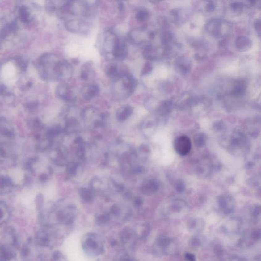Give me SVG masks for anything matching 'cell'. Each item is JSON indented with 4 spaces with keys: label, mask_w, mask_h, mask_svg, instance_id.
<instances>
[{
    "label": "cell",
    "mask_w": 261,
    "mask_h": 261,
    "mask_svg": "<svg viewBox=\"0 0 261 261\" xmlns=\"http://www.w3.org/2000/svg\"><path fill=\"white\" fill-rule=\"evenodd\" d=\"M232 26L229 22L218 19L209 21L206 26V30L215 37L225 36L230 33Z\"/></svg>",
    "instance_id": "6da1fadb"
},
{
    "label": "cell",
    "mask_w": 261,
    "mask_h": 261,
    "mask_svg": "<svg viewBox=\"0 0 261 261\" xmlns=\"http://www.w3.org/2000/svg\"><path fill=\"white\" fill-rule=\"evenodd\" d=\"M96 234L91 233L84 237L83 247L85 251L95 255H99L104 252L103 245L98 241Z\"/></svg>",
    "instance_id": "7a4b0ae2"
},
{
    "label": "cell",
    "mask_w": 261,
    "mask_h": 261,
    "mask_svg": "<svg viewBox=\"0 0 261 261\" xmlns=\"http://www.w3.org/2000/svg\"><path fill=\"white\" fill-rule=\"evenodd\" d=\"M174 145L177 153L180 156H185L188 155L191 150V140L187 136H179L175 139Z\"/></svg>",
    "instance_id": "3957f363"
},
{
    "label": "cell",
    "mask_w": 261,
    "mask_h": 261,
    "mask_svg": "<svg viewBox=\"0 0 261 261\" xmlns=\"http://www.w3.org/2000/svg\"><path fill=\"white\" fill-rule=\"evenodd\" d=\"M112 55L115 59L123 60L128 54L127 44L124 40L117 36L114 47L112 51Z\"/></svg>",
    "instance_id": "277c9868"
},
{
    "label": "cell",
    "mask_w": 261,
    "mask_h": 261,
    "mask_svg": "<svg viewBox=\"0 0 261 261\" xmlns=\"http://www.w3.org/2000/svg\"><path fill=\"white\" fill-rule=\"evenodd\" d=\"M218 206L220 211L224 214H229L233 211L235 207V201L229 196H220L218 200Z\"/></svg>",
    "instance_id": "5b68a950"
},
{
    "label": "cell",
    "mask_w": 261,
    "mask_h": 261,
    "mask_svg": "<svg viewBox=\"0 0 261 261\" xmlns=\"http://www.w3.org/2000/svg\"><path fill=\"white\" fill-rule=\"evenodd\" d=\"M171 241L169 238L164 235H161L157 239L155 252L158 254H167L170 250Z\"/></svg>",
    "instance_id": "8992f818"
},
{
    "label": "cell",
    "mask_w": 261,
    "mask_h": 261,
    "mask_svg": "<svg viewBox=\"0 0 261 261\" xmlns=\"http://www.w3.org/2000/svg\"><path fill=\"white\" fill-rule=\"evenodd\" d=\"M57 95L63 101L68 102H73L76 100V98L70 86L66 84H62L57 88Z\"/></svg>",
    "instance_id": "52a82bcc"
},
{
    "label": "cell",
    "mask_w": 261,
    "mask_h": 261,
    "mask_svg": "<svg viewBox=\"0 0 261 261\" xmlns=\"http://www.w3.org/2000/svg\"><path fill=\"white\" fill-rule=\"evenodd\" d=\"M160 184L156 179H149L143 183L141 187L142 192L143 194L149 196L159 189Z\"/></svg>",
    "instance_id": "ba28073f"
},
{
    "label": "cell",
    "mask_w": 261,
    "mask_h": 261,
    "mask_svg": "<svg viewBox=\"0 0 261 261\" xmlns=\"http://www.w3.org/2000/svg\"><path fill=\"white\" fill-rule=\"evenodd\" d=\"M133 109L130 105H125L118 110L116 114L117 120L123 121L127 120L133 113Z\"/></svg>",
    "instance_id": "9c48e42d"
},
{
    "label": "cell",
    "mask_w": 261,
    "mask_h": 261,
    "mask_svg": "<svg viewBox=\"0 0 261 261\" xmlns=\"http://www.w3.org/2000/svg\"><path fill=\"white\" fill-rule=\"evenodd\" d=\"M99 88L96 85H91L88 86L83 92V97L86 100L92 99L99 94Z\"/></svg>",
    "instance_id": "30bf717a"
},
{
    "label": "cell",
    "mask_w": 261,
    "mask_h": 261,
    "mask_svg": "<svg viewBox=\"0 0 261 261\" xmlns=\"http://www.w3.org/2000/svg\"><path fill=\"white\" fill-rule=\"evenodd\" d=\"M57 218L60 222L65 225H69L73 221L74 216L72 214V213L67 211H60L58 213Z\"/></svg>",
    "instance_id": "8fae6325"
},
{
    "label": "cell",
    "mask_w": 261,
    "mask_h": 261,
    "mask_svg": "<svg viewBox=\"0 0 261 261\" xmlns=\"http://www.w3.org/2000/svg\"><path fill=\"white\" fill-rule=\"evenodd\" d=\"M188 228L191 232L197 233L201 231L204 227V222L200 219L191 220L188 225Z\"/></svg>",
    "instance_id": "7c38bea8"
},
{
    "label": "cell",
    "mask_w": 261,
    "mask_h": 261,
    "mask_svg": "<svg viewBox=\"0 0 261 261\" xmlns=\"http://www.w3.org/2000/svg\"><path fill=\"white\" fill-rule=\"evenodd\" d=\"M236 47L240 51L248 49L251 45V41L249 38L245 36H239L237 38L236 41Z\"/></svg>",
    "instance_id": "4fadbf2b"
},
{
    "label": "cell",
    "mask_w": 261,
    "mask_h": 261,
    "mask_svg": "<svg viewBox=\"0 0 261 261\" xmlns=\"http://www.w3.org/2000/svg\"><path fill=\"white\" fill-rule=\"evenodd\" d=\"M79 195L84 201L90 203L94 200V193L91 190L86 188H81L79 190Z\"/></svg>",
    "instance_id": "5bb4252c"
},
{
    "label": "cell",
    "mask_w": 261,
    "mask_h": 261,
    "mask_svg": "<svg viewBox=\"0 0 261 261\" xmlns=\"http://www.w3.org/2000/svg\"><path fill=\"white\" fill-rule=\"evenodd\" d=\"M79 125V121L75 118L72 117L67 119L66 122L65 131H76Z\"/></svg>",
    "instance_id": "9a60e30c"
},
{
    "label": "cell",
    "mask_w": 261,
    "mask_h": 261,
    "mask_svg": "<svg viewBox=\"0 0 261 261\" xmlns=\"http://www.w3.org/2000/svg\"><path fill=\"white\" fill-rule=\"evenodd\" d=\"M65 28L69 32L77 33L80 30V23L77 21H67L65 23Z\"/></svg>",
    "instance_id": "2e32d148"
},
{
    "label": "cell",
    "mask_w": 261,
    "mask_h": 261,
    "mask_svg": "<svg viewBox=\"0 0 261 261\" xmlns=\"http://www.w3.org/2000/svg\"><path fill=\"white\" fill-rule=\"evenodd\" d=\"M135 18L139 22H145L149 19V13L146 10L142 9L136 12Z\"/></svg>",
    "instance_id": "e0dca14e"
},
{
    "label": "cell",
    "mask_w": 261,
    "mask_h": 261,
    "mask_svg": "<svg viewBox=\"0 0 261 261\" xmlns=\"http://www.w3.org/2000/svg\"><path fill=\"white\" fill-rule=\"evenodd\" d=\"M133 232L132 231L131 229H124V230L122 231V232L120 234V239H121V242L123 244H125L127 243V242H128V240L131 239L132 235H133Z\"/></svg>",
    "instance_id": "ac0fdd59"
},
{
    "label": "cell",
    "mask_w": 261,
    "mask_h": 261,
    "mask_svg": "<svg viewBox=\"0 0 261 261\" xmlns=\"http://www.w3.org/2000/svg\"><path fill=\"white\" fill-rule=\"evenodd\" d=\"M118 72V69L116 66L114 64H112L107 69L106 75L108 77L112 78L114 79L120 75V74Z\"/></svg>",
    "instance_id": "d6986e66"
},
{
    "label": "cell",
    "mask_w": 261,
    "mask_h": 261,
    "mask_svg": "<svg viewBox=\"0 0 261 261\" xmlns=\"http://www.w3.org/2000/svg\"><path fill=\"white\" fill-rule=\"evenodd\" d=\"M78 166L79 164L78 163H69L66 166V171L69 175H75L77 171Z\"/></svg>",
    "instance_id": "ffe728a7"
},
{
    "label": "cell",
    "mask_w": 261,
    "mask_h": 261,
    "mask_svg": "<svg viewBox=\"0 0 261 261\" xmlns=\"http://www.w3.org/2000/svg\"><path fill=\"white\" fill-rule=\"evenodd\" d=\"M109 220V216L106 214H98L95 216V221L98 225H104Z\"/></svg>",
    "instance_id": "44dd1931"
},
{
    "label": "cell",
    "mask_w": 261,
    "mask_h": 261,
    "mask_svg": "<svg viewBox=\"0 0 261 261\" xmlns=\"http://www.w3.org/2000/svg\"><path fill=\"white\" fill-rule=\"evenodd\" d=\"M175 188L178 192H183L185 189V186L182 181H178L175 184Z\"/></svg>",
    "instance_id": "7402d4cb"
},
{
    "label": "cell",
    "mask_w": 261,
    "mask_h": 261,
    "mask_svg": "<svg viewBox=\"0 0 261 261\" xmlns=\"http://www.w3.org/2000/svg\"><path fill=\"white\" fill-rule=\"evenodd\" d=\"M82 144H80L77 150V156L79 159H83L85 156V149Z\"/></svg>",
    "instance_id": "603a6c76"
},
{
    "label": "cell",
    "mask_w": 261,
    "mask_h": 261,
    "mask_svg": "<svg viewBox=\"0 0 261 261\" xmlns=\"http://www.w3.org/2000/svg\"><path fill=\"white\" fill-rule=\"evenodd\" d=\"M172 39V34L168 31L163 32L162 34V40L164 42L170 40Z\"/></svg>",
    "instance_id": "cb8c5ba5"
},
{
    "label": "cell",
    "mask_w": 261,
    "mask_h": 261,
    "mask_svg": "<svg viewBox=\"0 0 261 261\" xmlns=\"http://www.w3.org/2000/svg\"><path fill=\"white\" fill-rule=\"evenodd\" d=\"M254 28L255 31L258 33L259 34H261V23L260 19H257L254 22Z\"/></svg>",
    "instance_id": "d4e9b609"
},
{
    "label": "cell",
    "mask_w": 261,
    "mask_h": 261,
    "mask_svg": "<svg viewBox=\"0 0 261 261\" xmlns=\"http://www.w3.org/2000/svg\"><path fill=\"white\" fill-rule=\"evenodd\" d=\"M152 65L149 63H146L143 70L142 71V75H145L149 73L152 70Z\"/></svg>",
    "instance_id": "484cf974"
},
{
    "label": "cell",
    "mask_w": 261,
    "mask_h": 261,
    "mask_svg": "<svg viewBox=\"0 0 261 261\" xmlns=\"http://www.w3.org/2000/svg\"><path fill=\"white\" fill-rule=\"evenodd\" d=\"M120 208L118 207L116 204H113L111 207V213L115 216H118L120 214Z\"/></svg>",
    "instance_id": "4316f807"
},
{
    "label": "cell",
    "mask_w": 261,
    "mask_h": 261,
    "mask_svg": "<svg viewBox=\"0 0 261 261\" xmlns=\"http://www.w3.org/2000/svg\"><path fill=\"white\" fill-rule=\"evenodd\" d=\"M215 9V5L214 3H213L212 1L209 2L206 6V11L207 12H213L214 11Z\"/></svg>",
    "instance_id": "83f0119b"
},
{
    "label": "cell",
    "mask_w": 261,
    "mask_h": 261,
    "mask_svg": "<svg viewBox=\"0 0 261 261\" xmlns=\"http://www.w3.org/2000/svg\"><path fill=\"white\" fill-rule=\"evenodd\" d=\"M243 4L242 3H239V2H235V3H232L230 5V7L233 9H241L243 7Z\"/></svg>",
    "instance_id": "f1b7e54d"
},
{
    "label": "cell",
    "mask_w": 261,
    "mask_h": 261,
    "mask_svg": "<svg viewBox=\"0 0 261 261\" xmlns=\"http://www.w3.org/2000/svg\"><path fill=\"white\" fill-rule=\"evenodd\" d=\"M185 258L187 260H189V261H193L196 260V258H195L194 255H193L192 254H191V253H189V252L186 253L185 255Z\"/></svg>",
    "instance_id": "f546056e"
},
{
    "label": "cell",
    "mask_w": 261,
    "mask_h": 261,
    "mask_svg": "<svg viewBox=\"0 0 261 261\" xmlns=\"http://www.w3.org/2000/svg\"><path fill=\"white\" fill-rule=\"evenodd\" d=\"M63 257L62 254L60 252V251H56L54 253V255H53V258H54L55 260H59L61 257Z\"/></svg>",
    "instance_id": "4dcf8cb0"
},
{
    "label": "cell",
    "mask_w": 261,
    "mask_h": 261,
    "mask_svg": "<svg viewBox=\"0 0 261 261\" xmlns=\"http://www.w3.org/2000/svg\"><path fill=\"white\" fill-rule=\"evenodd\" d=\"M134 204L136 206H140L143 204V200L140 197H136L135 200Z\"/></svg>",
    "instance_id": "1f68e13d"
},
{
    "label": "cell",
    "mask_w": 261,
    "mask_h": 261,
    "mask_svg": "<svg viewBox=\"0 0 261 261\" xmlns=\"http://www.w3.org/2000/svg\"><path fill=\"white\" fill-rule=\"evenodd\" d=\"M192 244H193L194 246L200 245V241L197 238H194L192 240Z\"/></svg>",
    "instance_id": "d6a6232c"
},
{
    "label": "cell",
    "mask_w": 261,
    "mask_h": 261,
    "mask_svg": "<svg viewBox=\"0 0 261 261\" xmlns=\"http://www.w3.org/2000/svg\"><path fill=\"white\" fill-rule=\"evenodd\" d=\"M81 77L83 80H87L88 79V74L86 71H83L81 74Z\"/></svg>",
    "instance_id": "836d02e7"
},
{
    "label": "cell",
    "mask_w": 261,
    "mask_h": 261,
    "mask_svg": "<svg viewBox=\"0 0 261 261\" xmlns=\"http://www.w3.org/2000/svg\"><path fill=\"white\" fill-rule=\"evenodd\" d=\"M118 8H119V9H120V11H124V5L123 3L120 2V4H119V7H118Z\"/></svg>",
    "instance_id": "e575fe53"
},
{
    "label": "cell",
    "mask_w": 261,
    "mask_h": 261,
    "mask_svg": "<svg viewBox=\"0 0 261 261\" xmlns=\"http://www.w3.org/2000/svg\"><path fill=\"white\" fill-rule=\"evenodd\" d=\"M149 1L151 3H153V4H157V3H159L160 2L162 1L163 0H149Z\"/></svg>",
    "instance_id": "d590c367"
},
{
    "label": "cell",
    "mask_w": 261,
    "mask_h": 261,
    "mask_svg": "<svg viewBox=\"0 0 261 261\" xmlns=\"http://www.w3.org/2000/svg\"><path fill=\"white\" fill-rule=\"evenodd\" d=\"M117 244V241L116 240H112L111 241V243H110V245H111V246H114L115 245H116Z\"/></svg>",
    "instance_id": "8d00e7d4"
},
{
    "label": "cell",
    "mask_w": 261,
    "mask_h": 261,
    "mask_svg": "<svg viewBox=\"0 0 261 261\" xmlns=\"http://www.w3.org/2000/svg\"><path fill=\"white\" fill-rule=\"evenodd\" d=\"M248 1L252 5L255 4L257 2V0H248Z\"/></svg>",
    "instance_id": "74e56055"
}]
</instances>
